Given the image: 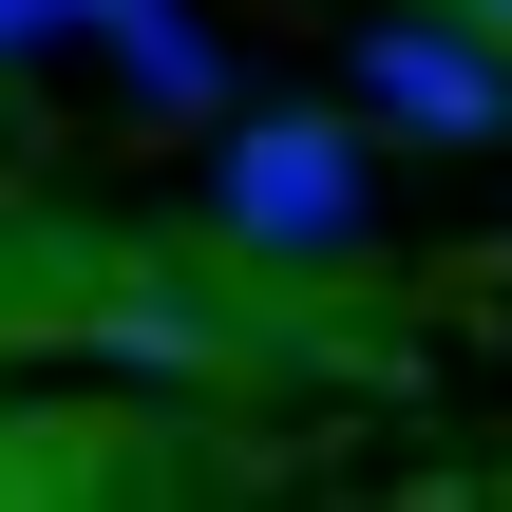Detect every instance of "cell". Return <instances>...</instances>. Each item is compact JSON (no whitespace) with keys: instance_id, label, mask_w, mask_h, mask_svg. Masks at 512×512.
Segmentation results:
<instances>
[{"instance_id":"6da1fadb","label":"cell","mask_w":512,"mask_h":512,"mask_svg":"<svg viewBox=\"0 0 512 512\" xmlns=\"http://www.w3.org/2000/svg\"><path fill=\"white\" fill-rule=\"evenodd\" d=\"M361 114L418 133V152H512V38H494V19H456V0L361 19Z\"/></svg>"},{"instance_id":"7a4b0ae2","label":"cell","mask_w":512,"mask_h":512,"mask_svg":"<svg viewBox=\"0 0 512 512\" xmlns=\"http://www.w3.org/2000/svg\"><path fill=\"white\" fill-rule=\"evenodd\" d=\"M209 209H228V247L323 266V247H361V133L342 114H247L228 171H209Z\"/></svg>"},{"instance_id":"3957f363","label":"cell","mask_w":512,"mask_h":512,"mask_svg":"<svg viewBox=\"0 0 512 512\" xmlns=\"http://www.w3.org/2000/svg\"><path fill=\"white\" fill-rule=\"evenodd\" d=\"M57 19H95V38L133 57V95H171V114H209V95H228V57H209L171 0H57Z\"/></svg>"},{"instance_id":"277c9868","label":"cell","mask_w":512,"mask_h":512,"mask_svg":"<svg viewBox=\"0 0 512 512\" xmlns=\"http://www.w3.org/2000/svg\"><path fill=\"white\" fill-rule=\"evenodd\" d=\"M38 38H57V0H0V57H38Z\"/></svg>"},{"instance_id":"5b68a950","label":"cell","mask_w":512,"mask_h":512,"mask_svg":"<svg viewBox=\"0 0 512 512\" xmlns=\"http://www.w3.org/2000/svg\"><path fill=\"white\" fill-rule=\"evenodd\" d=\"M456 19H494V38H512V0H456Z\"/></svg>"}]
</instances>
